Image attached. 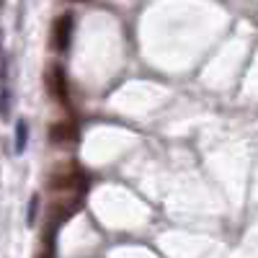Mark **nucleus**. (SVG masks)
Wrapping results in <instances>:
<instances>
[{"mask_svg":"<svg viewBox=\"0 0 258 258\" xmlns=\"http://www.w3.org/2000/svg\"><path fill=\"white\" fill-rule=\"evenodd\" d=\"M80 181H85L78 170H68V173H57L49 178V188L52 191H75L80 188Z\"/></svg>","mask_w":258,"mask_h":258,"instance_id":"obj_5","label":"nucleus"},{"mask_svg":"<svg viewBox=\"0 0 258 258\" xmlns=\"http://www.w3.org/2000/svg\"><path fill=\"white\" fill-rule=\"evenodd\" d=\"M11 101H13V93H11V85H8V59L0 62V119H8L11 116Z\"/></svg>","mask_w":258,"mask_h":258,"instance_id":"obj_4","label":"nucleus"},{"mask_svg":"<svg viewBox=\"0 0 258 258\" xmlns=\"http://www.w3.org/2000/svg\"><path fill=\"white\" fill-rule=\"evenodd\" d=\"M47 91L52 96V101H57L59 106L70 103V78L64 70L62 62H52L47 68Z\"/></svg>","mask_w":258,"mask_h":258,"instance_id":"obj_2","label":"nucleus"},{"mask_svg":"<svg viewBox=\"0 0 258 258\" xmlns=\"http://www.w3.org/2000/svg\"><path fill=\"white\" fill-rule=\"evenodd\" d=\"M68 3H88V0H68Z\"/></svg>","mask_w":258,"mask_h":258,"instance_id":"obj_8","label":"nucleus"},{"mask_svg":"<svg viewBox=\"0 0 258 258\" xmlns=\"http://www.w3.org/2000/svg\"><path fill=\"white\" fill-rule=\"evenodd\" d=\"M39 204H41V197H39V194H34V197L29 199V212H26V222H29V227H34V225H36V217H39Z\"/></svg>","mask_w":258,"mask_h":258,"instance_id":"obj_7","label":"nucleus"},{"mask_svg":"<svg viewBox=\"0 0 258 258\" xmlns=\"http://www.w3.org/2000/svg\"><path fill=\"white\" fill-rule=\"evenodd\" d=\"M73 36H75V13L73 11H64L52 21V39L49 44L57 54H64L73 44Z\"/></svg>","mask_w":258,"mask_h":258,"instance_id":"obj_1","label":"nucleus"},{"mask_svg":"<svg viewBox=\"0 0 258 258\" xmlns=\"http://www.w3.org/2000/svg\"><path fill=\"white\" fill-rule=\"evenodd\" d=\"M47 135H49V142L52 145H75L80 140V129L73 119H59V121H52L49 129H47Z\"/></svg>","mask_w":258,"mask_h":258,"instance_id":"obj_3","label":"nucleus"},{"mask_svg":"<svg viewBox=\"0 0 258 258\" xmlns=\"http://www.w3.org/2000/svg\"><path fill=\"white\" fill-rule=\"evenodd\" d=\"M26 145H29V121L26 119H18L16 129H13V150L16 155H24L26 153Z\"/></svg>","mask_w":258,"mask_h":258,"instance_id":"obj_6","label":"nucleus"},{"mask_svg":"<svg viewBox=\"0 0 258 258\" xmlns=\"http://www.w3.org/2000/svg\"><path fill=\"white\" fill-rule=\"evenodd\" d=\"M3 6H6V0H0V8H3Z\"/></svg>","mask_w":258,"mask_h":258,"instance_id":"obj_9","label":"nucleus"}]
</instances>
